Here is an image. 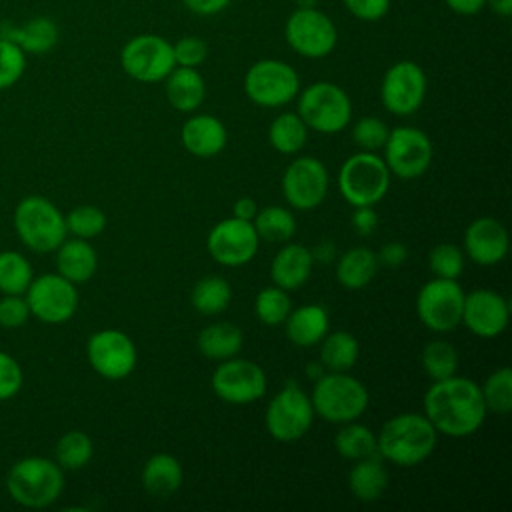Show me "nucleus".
Returning a JSON list of instances; mask_svg holds the SVG:
<instances>
[{"instance_id": "7", "label": "nucleus", "mask_w": 512, "mask_h": 512, "mask_svg": "<svg viewBox=\"0 0 512 512\" xmlns=\"http://www.w3.org/2000/svg\"><path fill=\"white\" fill-rule=\"evenodd\" d=\"M20 240L34 252H54L66 240L64 214L42 196L24 198L14 212Z\"/></svg>"}, {"instance_id": "27", "label": "nucleus", "mask_w": 512, "mask_h": 512, "mask_svg": "<svg viewBox=\"0 0 512 512\" xmlns=\"http://www.w3.org/2000/svg\"><path fill=\"white\" fill-rule=\"evenodd\" d=\"M56 268L58 274L66 280L80 284L90 280L96 274L98 268V254L92 248V244L84 238L64 240L56 248Z\"/></svg>"}, {"instance_id": "48", "label": "nucleus", "mask_w": 512, "mask_h": 512, "mask_svg": "<svg viewBox=\"0 0 512 512\" xmlns=\"http://www.w3.org/2000/svg\"><path fill=\"white\" fill-rule=\"evenodd\" d=\"M22 378L20 364L6 352H0V400H8L18 394L22 388Z\"/></svg>"}, {"instance_id": "39", "label": "nucleus", "mask_w": 512, "mask_h": 512, "mask_svg": "<svg viewBox=\"0 0 512 512\" xmlns=\"http://www.w3.org/2000/svg\"><path fill=\"white\" fill-rule=\"evenodd\" d=\"M422 368L432 382L448 378L458 370V350L448 340H430L422 350Z\"/></svg>"}, {"instance_id": "28", "label": "nucleus", "mask_w": 512, "mask_h": 512, "mask_svg": "<svg viewBox=\"0 0 512 512\" xmlns=\"http://www.w3.org/2000/svg\"><path fill=\"white\" fill-rule=\"evenodd\" d=\"M348 490L360 502H376L384 496L388 490V470L378 454L354 462L348 472Z\"/></svg>"}, {"instance_id": "36", "label": "nucleus", "mask_w": 512, "mask_h": 512, "mask_svg": "<svg viewBox=\"0 0 512 512\" xmlns=\"http://www.w3.org/2000/svg\"><path fill=\"white\" fill-rule=\"evenodd\" d=\"M334 448L342 458H346L350 462L378 454L376 452V434L368 426L360 424L358 420L344 422L340 426V430L334 436Z\"/></svg>"}, {"instance_id": "25", "label": "nucleus", "mask_w": 512, "mask_h": 512, "mask_svg": "<svg viewBox=\"0 0 512 512\" xmlns=\"http://www.w3.org/2000/svg\"><path fill=\"white\" fill-rule=\"evenodd\" d=\"M0 38L14 42L24 54H46L58 42V26L48 16H36L22 26L2 24Z\"/></svg>"}, {"instance_id": "11", "label": "nucleus", "mask_w": 512, "mask_h": 512, "mask_svg": "<svg viewBox=\"0 0 512 512\" xmlns=\"http://www.w3.org/2000/svg\"><path fill=\"white\" fill-rule=\"evenodd\" d=\"M384 162L392 176L414 180L428 172L434 160V144L430 136L414 126H396L384 142Z\"/></svg>"}, {"instance_id": "15", "label": "nucleus", "mask_w": 512, "mask_h": 512, "mask_svg": "<svg viewBox=\"0 0 512 512\" xmlns=\"http://www.w3.org/2000/svg\"><path fill=\"white\" fill-rule=\"evenodd\" d=\"M280 188L290 208L314 210L328 194L330 176L318 158L298 156L284 168Z\"/></svg>"}, {"instance_id": "22", "label": "nucleus", "mask_w": 512, "mask_h": 512, "mask_svg": "<svg viewBox=\"0 0 512 512\" xmlns=\"http://www.w3.org/2000/svg\"><path fill=\"white\" fill-rule=\"evenodd\" d=\"M180 140L186 152L196 158H212L218 156L226 142L228 132L220 118L212 114H192L180 130Z\"/></svg>"}, {"instance_id": "29", "label": "nucleus", "mask_w": 512, "mask_h": 512, "mask_svg": "<svg viewBox=\"0 0 512 512\" xmlns=\"http://www.w3.org/2000/svg\"><path fill=\"white\" fill-rule=\"evenodd\" d=\"M242 344H244V334L240 326L224 320L206 324L196 338L198 352L204 358L216 360V362L238 356V352L242 350Z\"/></svg>"}, {"instance_id": "8", "label": "nucleus", "mask_w": 512, "mask_h": 512, "mask_svg": "<svg viewBox=\"0 0 512 512\" xmlns=\"http://www.w3.org/2000/svg\"><path fill=\"white\" fill-rule=\"evenodd\" d=\"M244 92L262 108H280L296 100L300 92L298 72L284 60H256L244 74Z\"/></svg>"}, {"instance_id": "19", "label": "nucleus", "mask_w": 512, "mask_h": 512, "mask_svg": "<svg viewBox=\"0 0 512 512\" xmlns=\"http://www.w3.org/2000/svg\"><path fill=\"white\" fill-rule=\"evenodd\" d=\"M30 314L46 324H62L70 320L78 308V290L74 282L60 274H42L32 280L26 290Z\"/></svg>"}, {"instance_id": "56", "label": "nucleus", "mask_w": 512, "mask_h": 512, "mask_svg": "<svg viewBox=\"0 0 512 512\" xmlns=\"http://www.w3.org/2000/svg\"><path fill=\"white\" fill-rule=\"evenodd\" d=\"M334 246H332V242H320V246L316 248V250H312V256H314V260H322V262H330L332 258H334Z\"/></svg>"}, {"instance_id": "35", "label": "nucleus", "mask_w": 512, "mask_h": 512, "mask_svg": "<svg viewBox=\"0 0 512 512\" xmlns=\"http://www.w3.org/2000/svg\"><path fill=\"white\" fill-rule=\"evenodd\" d=\"M252 224L258 238L270 244H284L296 234V218L284 206L258 208Z\"/></svg>"}, {"instance_id": "13", "label": "nucleus", "mask_w": 512, "mask_h": 512, "mask_svg": "<svg viewBox=\"0 0 512 512\" xmlns=\"http://www.w3.org/2000/svg\"><path fill=\"white\" fill-rule=\"evenodd\" d=\"M464 290L458 280L450 278H430L422 284L416 294V314L420 322L436 332L444 334L454 330L462 320Z\"/></svg>"}, {"instance_id": "45", "label": "nucleus", "mask_w": 512, "mask_h": 512, "mask_svg": "<svg viewBox=\"0 0 512 512\" xmlns=\"http://www.w3.org/2000/svg\"><path fill=\"white\" fill-rule=\"evenodd\" d=\"M26 70V54L10 40L0 38V90L14 86Z\"/></svg>"}, {"instance_id": "51", "label": "nucleus", "mask_w": 512, "mask_h": 512, "mask_svg": "<svg viewBox=\"0 0 512 512\" xmlns=\"http://www.w3.org/2000/svg\"><path fill=\"white\" fill-rule=\"evenodd\" d=\"M376 258H378V264L380 266H388V268H396L400 264L406 262L408 258V248L398 242V240H392V242H386L378 252H376Z\"/></svg>"}, {"instance_id": "4", "label": "nucleus", "mask_w": 512, "mask_h": 512, "mask_svg": "<svg viewBox=\"0 0 512 512\" xmlns=\"http://www.w3.org/2000/svg\"><path fill=\"white\" fill-rule=\"evenodd\" d=\"M6 488L18 504L28 508H46L62 494L64 474L54 460L28 456L10 468Z\"/></svg>"}, {"instance_id": "57", "label": "nucleus", "mask_w": 512, "mask_h": 512, "mask_svg": "<svg viewBox=\"0 0 512 512\" xmlns=\"http://www.w3.org/2000/svg\"><path fill=\"white\" fill-rule=\"evenodd\" d=\"M324 374V366L320 364V362H312L310 366H308V376L312 378V380H316V378H320Z\"/></svg>"}, {"instance_id": "1", "label": "nucleus", "mask_w": 512, "mask_h": 512, "mask_svg": "<svg viewBox=\"0 0 512 512\" xmlns=\"http://www.w3.org/2000/svg\"><path fill=\"white\" fill-rule=\"evenodd\" d=\"M424 416L438 434L448 438H466L478 432L486 420V406L480 384L464 376L434 380L422 400Z\"/></svg>"}, {"instance_id": "47", "label": "nucleus", "mask_w": 512, "mask_h": 512, "mask_svg": "<svg viewBox=\"0 0 512 512\" xmlns=\"http://www.w3.org/2000/svg\"><path fill=\"white\" fill-rule=\"evenodd\" d=\"M30 316V308L22 294H6L0 300V326L4 328H18L26 324Z\"/></svg>"}, {"instance_id": "31", "label": "nucleus", "mask_w": 512, "mask_h": 512, "mask_svg": "<svg viewBox=\"0 0 512 512\" xmlns=\"http://www.w3.org/2000/svg\"><path fill=\"white\" fill-rule=\"evenodd\" d=\"M380 264L376 252L368 246L346 250L336 262V280L346 290H360L372 282Z\"/></svg>"}, {"instance_id": "54", "label": "nucleus", "mask_w": 512, "mask_h": 512, "mask_svg": "<svg viewBox=\"0 0 512 512\" xmlns=\"http://www.w3.org/2000/svg\"><path fill=\"white\" fill-rule=\"evenodd\" d=\"M256 212H258L256 200L250 198V196L238 198V200L234 202V206H232V216H236V218H240V220H250V222H252L254 216H256Z\"/></svg>"}, {"instance_id": "34", "label": "nucleus", "mask_w": 512, "mask_h": 512, "mask_svg": "<svg viewBox=\"0 0 512 512\" xmlns=\"http://www.w3.org/2000/svg\"><path fill=\"white\" fill-rule=\"evenodd\" d=\"M232 288L222 276L200 278L190 292V304L196 312L204 316H216L230 306Z\"/></svg>"}, {"instance_id": "5", "label": "nucleus", "mask_w": 512, "mask_h": 512, "mask_svg": "<svg viewBox=\"0 0 512 512\" xmlns=\"http://www.w3.org/2000/svg\"><path fill=\"white\" fill-rule=\"evenodd\" d=\"M296 114L308 130L320 134L342 132L352 120V100L346 90L334 82L320 80L300 88L296 96Z\"/></svg>"}, {"instance_id": "49", "label": "nucleus", "mask_w": 512, "mask_h": 512, "mask_svg": "<svg viewBox=\"0 0 512 512\" xmlns=\"http://www.w3.org/2000/svg\"><path fill=\"white\" fill-rule=\"evenodd\" d=\"M342 2H344V8L362 22L382 20L388 14L392 4V0H342Z\"/></svg>"}, {"instance_id": "26", "label": "nucleus", "mask_w": 512, "mask_h": 512, "mask_svg": "<svg viewBox=\"0 0 512 512\" xmlns=\"http://www.w3.org/2000/svg\"><path fill=\"white\" fill-rule=\"evenodd\" d=\"M164 90L170 106L178 112H196L206 98V82L198 68L174 66L164 78Z\"/></svg>"}, {"instance_id": "37", "label": "nucleus", "mask_w": 512, "mask_h": 512, "mask_svg": "<svg viewBox=\"0 0 512 512\" xmlns=\"http://www.w3.org/2000/svg\"><path fill=\"white\" fill-rule=\"evenodd\" d=\"M92 454H94L92 438L82 430H70V432L62 434L54 448L56 464L62 470L84 468L92 460Z\"/></svg>"}, {"instance_id": "20", "label": "nucleus", "mask_w": 512, "mask_h": 512, "mask_svg": "<svg viewBox=\"0 0 512 512\" xmlns=\"http://www.w3.org/2000/svg\"><path fill=\"white\" fill-rule=\"evenodd\" d=\"M510 320L508 300L490 288H476L464 294L462 320L474 336L478 338H496L500 336Z\"/></svg>"}, {"instance_id": "16", "label": "nucleus", "mask_w": 512, "mask_h": 512, "mask_svg": "<svg viewBox=\"0 0 512 512\" xmlns=\"http://www.w3.org/2000/svg\"><path fill=\"white\" fill-rule=\"evenodd\" d=\"M86 356L96 374L106 380L130 376L138 362V350L132 338L116 328L94 332L86 344Z\"/></svg>"}, {"instance_id": "9", "label": "nucleus", "mask_w": 512, "mask_h": 512, "mask_svg": "<svg viewBox=\"0 0 512 512\" xmlns=\"http://www.w3.org/2000/svg\"><path fill=\"white\" fill-rule=\"evenodd\" d=\"M314 416L310 396L296 382H286L268 402L264 426L274 440L296 442L308 434Z\"/></svg>"}, {"instance_id": "23", "label": "nucleus", "mask_w": 512, "mask_h": 512, "mask_svg": "<svg viewBox=\"0 0 512 512\" xmlns=\"http://www.w3.org/2000/svg\"><path fill=\"white\" fill-rule=\"evenodd\" d=\"M312 268H314L312 250L288 240L274 254L270 262V278L276 286L290 292V290H298L302 284L308 282Z\"/></svg>"}, {"instance_id": "33", "label": "nucleus", "mask_w": 512, "mask_h": 512, "mask_svg": "<svg viewBox=\"0 0 512 512\" xmlns=\"http://www.w3.org/2000/svg\"><path fill=\"white\" fill-rule=\"evenodd\" d=\"M308 140V126L296 112L278 114L268 126V142L280 154H296Z\"/></svg>"}, {"instance_id": "58", "label": "nucleus", "mask_w": 512, "mask_h": 512, "mask_svg": "<svg viewBox=\"0 0 512 512\" xmlns=\"http://www.w3.org/2000/svg\"><path fill=\"white\" fill-rule=\"evenodd\" d=\"M296 2V8H312L316 6L318 0H294Z\"/></svg>"}, {"instance_id": "18", "label": "nucleus", "mask_w": 512, "mask_h": 512, "mask_svg": "<svg viewBox=\"0 0 512 512\" xmlns=\"http://www.w3.org/2000/svg\"><path fill=\"white\" fill-rule=\"evenodd\" d=\"M206 248L214 262L236 268L248 264L256 256L260 238L250 220L230 216L210 228L206 236Z\"/></svg>"}, {"instance_id": "30", "label": "nucleus", "mask_w": 512, "mask_h": 512, "mask_svg": "<svg viewBox=\"0 0 512 512\" xmlns=\"http://www.w3.org/2000/svg\"><path fill=\"white\" fill-rule=\"evenodd\" d=\"M140 478H142L144 490L150 496L166 498L182 486L184 472H182V466H180L176 456L166 454V452H158V454H152L146 460Z\"/></svg>"}, {"instance_id": "55", "label": "nucleus", "mask_w": 512, "mask_h": 512, "mask_svg": "<svg viewBox=\"0 0 512 512\" xmlns=\"http://www.w3.org/2000/svg\"><path fill=\"white\" fill-rule=\"evenodd\" d=\"M486 6L498 14V16H510L512 14V0H486Z\"/></svg>"}, {"instance_id": "38", "label": "nucleus", "mask_w": 512, "mask_h": 512, "mask_svg": "<svg viewBox=\"0 0 512 512\" xmlns=\"http://www.w3.org/2000/svg\"><path fill=\"white\" fill-rule=\"evenodd\" d=\"M480 392L488 412L506 416L512 410V370L508 366H500L490 372L480 386Z\"/></svg>"}, {"instance_id": "32", "label": "nucleus", "mask_w": 512, "mask_h": 512, "mask_svg": "<svg viewBox=\"0 0 512 512\" xmlns=\"http://www.w3.org/2000/svg\"><path fill=\"white\" fill-rule=\"evenodd\" d=\"M318 344H320L318 362L328 372H348L358 362L360 344L352 332L328 330Z\"/></svg>"}, {"instance_id": "44", "label": "nucleus", "mask_w": 512, "mask_h": 512, "mask_svg": "<svg viewBox=\"0 0 512 512\" xmlns=\"http://www.w3.org/2000/svg\"><path fill=\"white\" fill-rule=\"evenodd\" d=\"M390 128L378 116H362L352 126V140L360 150L376 152L384 146Z\"/></svg>"}, {"instance_id": "42", "label": "nucleus", "mask_w": 512, "mask_h": 512, "mask_svg": "<svg viewBox=\"0 0 512 512\" xmlns=\"http://www.w3.org/2000/svg\"><path fill=\"white\" fill-rule=\"evenodd\" d=\"M64 222H66V230L70 234H74V238L90 240V238H94V236L104 232V228H106V214L98 206L82 204V206L72 208L64 216Z\"/></svg>"}, {"instance_id": "50", "label": "nucleus", "mask_w": 512, "mask_h": 512, "mask_svg": "<svg viewBox=\"0 0 512 512\" xmlns=\"http://www.w3.org/2000/svg\"><path fill=\"white\" fill-rule=\"evenodd\" d=\"M350 224L356 230V234L372 236L378 228V214L372 206H356L350 216Z\"/></svg>"}, {"instance_id": "46", "label": "nucleus", "mask_w": 512, "mask_h": 512, "mask_svg": "<svg viewBox=\"0 0 512 512\" xmlns=\"http://www.w3.org/2000/svg\"><path fill=\"white\" fill-rule=\"evenodd\" d=\"M172 52L176 66L198 68L208 58V44L198 36H182L172 42Z\"/></svg>"}, {"instance_id": "24", "label": "nucleus", "mask_w": 512, "mask_h": 512, "mask_svg": "<svg viewBox=\"0 0 512 512\" xmlns=\"http://www.w3.org/2000/svg\"><path fill=\"white\" fill-rule=\"evenodd\" d=\"M284 330L294 346L310 348L316 346L330 330V316L322 304L310 302L292 308L284 320Z\"/></svg>"}, {"instance_id": "6", "label": "nucleus", "mask_w": 512, "mask_h": 512, "mask_svg": "<svg viewBox=\"0 0 512 512\" xmlns=\"http://www.w3.org/2000/svg\"><path fill=\"white\" fill-rule=\"evenodd\" d=\"M390 170L376 152L360 150L348 156L338 172V190L352 206H374L390 188Z\"/></svg>"}, {"instance_id": "21", "label": "nucleus", "mask_w": 512, "mask_h": 512, "mask_svg": "<svg viewBox=\"0 0 512 512\" xmlns=\"http://www.w3.org/2000/svg\"><path fill=\"white\" fill-rule=\"evenodd\" d=\"M508 230L492 216L472 220L464 230V254L480 266L500 264L508 254Z\"/></svg>"}, {"instance_id": "41", "label": "nucleus", "mask_w": 512, "mask_h": 512, "mask_svg": "<svg viewBox=\"0 0 512 512\" xmlns=\"http://www.w3.org/2000/svg\"><path fill=\"white\" fill-rule=\"evenodd\" d=\"M292 310V300L288 296V292L280 286H268L262 288L256 294L254 300V312L258 316V320L266 326H280L284 324L286 316Z\"/></svg>"}, {"instance_id": "3", "label": "nucleus", "mask_w": 512, "mask_h": 512, "mask_svg": "<svg viewBox=\"0 0 512 512\" xmlns=\"http://www.w3.org/2000/svg\"><path fill=\"white\" fill-rule=\"evenodd\" d=\"M314 414L332 424L358 420L370 402L368 388L348 372H326L314 380L310 394Z\"/></svg>"}, {"instance_id": "52", "label": "nucleus", "mask_w": 512, "mask_h": 512, "mask_svg": "<svg viewBox=\"0 0 512 512\" xmlns=\"http://www.w3.org/2000/svg\"><path fill=\"white\" fill-rule=\"evenodd\" d=\"M232 0H182V4L196 16H216L230 6Z\"/></svg>"}, {"instance_id": "2", "label": "nucleus", "mask_w": 512, "mask_h": 512, "mask_svg": "<svg viewBox=\"0 0 512 512\" xmlns=\"http://www.w3.org/2000/svg\"><path fill=\"white\" fill-rule=\"evenodd\" d=\"M438 432L424 414L402 412L388 418L376 434V452L382 460L410 468L422 464L436 448Z\"/></svg>"}, {"instance_id": "12", "label": "nucleus", "mask_w": 512, "mask_h": 512, "mask_svg": "<svg viewBox=\"0 0 512 512\" xmlns=\"http://www.w3.org/2000/svg\"><path fill=\"white\" fill-rule=\"evenodd\" d=\"M120 66L136 82H162L176 66L172 42L158 34L132 36L120 50Z\"/></svg>"}, {"instance_id": "53", "label": "nucleus", "mask_w": 512, "mask_h": 512, "mask_svg": "<svg viewBox=\"0 0 512 512\" xmlns=\"http://www.w3.org/2000/svg\"><path fill=\"white\" fill-rule=\"evenodd\" d=\"M444 4L458 16H474L484 10L486 0H444Z\"/></svg>"}, {"instance_id": "43", "label": "nucleus", "mask_w": 512, "mask_h": 512, "mask_svg": "<svg viewBox=\"0 0 512 512\" xmlns=\"http://www.w3.org/2000/svg\"><path fill=\"white\" fill-rule=\"evenodd\" d=\"M428 266L438 278H450L458 280V276L464 270V252L452 242L436 244L428 252Z\"/></svg>"}, {"instance_id": "14", "label": "nucleus", "mask_w": 512, "mask_h": 512, "mask_svg": "<svg viewBox=\"0 0 512 512\" xmlns=\"http://www.w3.org/2000/svg\"><path fill=\"white\" fill-rule=\"evenodd\" d=\"M212 392L226 404L244 406L264 398L268 390V378L260 364L232 356L222 360L210 378Z\"/></svg>"}, {"instance_id": "40", "label": "nucleus", "mask_w": 512, "mask_h": 512, "mask_svg": "<svg viewBox=\"0 0 512 512\" xmlns=\"http://www.w3.org/2000/svg\"><path fill=\"white\" fill-rule=\"evenodd\" d=\"M32 282L30 262L14 250L0 252V292L24 294Z\"/></svg>"}, {"instance_id": "17", "label": "nucleus", "mask_w": 512, "mask_h": 512, "mask_svg": "<svg viewBox=\"0 0 512 512\" xmlns=\"http://www.w3.org/2000/svg\"><path fill=\"white\" fill-rule=\"evenodd\" d=\"M426 74L414 60L394 62L382 76L380 100L396 116L414 114L426 98Z\"/></svg>"}, {"instance_id": "10", "label": "nucleus", "mask_w": 512, "mask_h": 512, "mask_svg": "<svg viewBox=\"0 0 512 512\" xmlns=\"http://www.w3.org/2000/svg\"><path fill=\"white\" fill-rule=\"evenodd\" d=\"M284 40L296 54L318 60L336 48L338 30L332 18L316 6L294 8L284 24Z\"/></svg>"}]
</instances>
